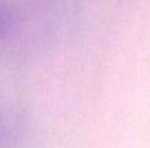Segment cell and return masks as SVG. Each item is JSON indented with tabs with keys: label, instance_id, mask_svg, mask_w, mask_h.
<instances>
[{
	"label": "cell",
	"instance_id": "7a4b0ae2",
	"mask_svg": "<svg viewBox=\"0 0 150 148\" xmlns=\"http://www.w3.org/2000/svg\"><path fill=\"white\" fill-rule=\"evenodd\" d=\"M3 133H4V118H3L1 113H0V138L3 136Z\"/></svg>",
	"mask_w": 150,
	"mask_h": 148
},
{
	"label": "cell",
	"instance_id": "6da1fadb",
	"mask_svg": "<svg viewBox=\"0 0 150 148\" xmlns=\"http://www.w3.org/2000/svg\"><path fill=\"white\" fill-rule=\"evenodd\" d=\"M12 25V15L8 7L3 1H0V41L9 33Z\"/></svg>",
	"mask_w": 150,
	"mask_h": 148
}]
</instances>
